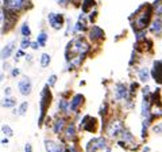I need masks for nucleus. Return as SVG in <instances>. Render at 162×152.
<instances>
[{"mask_svg":"<svg viewBox=\"0 0 162 152\" xmlns=\"http://www.w3.org/2000/svg\"><path fill=\"white\" fill-rule=\"evenodd\" d=\"M153 12H154V7H153V6L142 4V6L138 7V10L130 16V18L137 16V19H135L134 22H131V27L134 29L135 33L139 31V30H144V29L150 25V19H151Z\"/></svg>","mask_w":162,"mask_h":152,"instance_id":"f257e3e1","label":"nucleus"},{"mask_svg":"<svg viewBox=\"0 0 162 152\" xmlns=\"http://www.w3.org/2000/svg\"><path fill=\"white\" fill-rule=\"evenodd\" d=\"M51 92H50V86L46 84L43 87L42 92H41V114H39V120H38V126H42L43 121L46 117V111L49 109L50 103H51Z\"/></svg>","mask_w":162,"mask_h":152,"instance_id":"f03ea898","label":"nucleus"},{"mask_svg":"<svg viewBox=\"0 0 162 152\" xmlns=\"http://www.w3.org/2000/svg\"><path fill=\"white\" fill-rule=\"evenodd\" d=\"M28 7H31L30 0H3V4H1V8H6V10L16 12V14L19 11L27 10Z\"/></svg>","mask_w":162,"mask_h":152,"instance_id":"7ed1b4c3","label":"nucleus"},{"mask_svg":"<svg viewBox=\"0 0 162 152\" xmlns=\"http://www.w3.org/2000/svg\"><path fill=\"white\" fill-rule=\"evenodd\" d=\"M91 49L89 44L85 41L82 37H77L76 39H73V45H72V59L76 54H87Z\"/></svg>","mask_w":162,"mask_h":152,"instance_id":"20e7f679","label":"nucleus"},{"mask_svg":"<svg viewBox=\"0 0 162 152\" xmlns=\"http://www.w3.org/2000/svg\"><path fill=\"white\" fill-rule=\"evenodd\" d=\"M104 148H107V141H106V138H103V137L92 138L85 145V151L87 152H96V151H99V149H104Z\"/></svg>","mask_w":162,"mask_h":152,"instance_id":"39448f33","label":"nucleus"},{"mask_svg":"<svg viewBox=\"0 0 162 152\" xmlns=\"http://www.w3.org/2000/svg\"><path fill=\"white\" fill-rule=\"evenodd\" d=\"M113 96L116 101H123V99H128L130 98V90L126 84L123 83H118L115 84V90H113Z\"/></svg>","mask_w":162,"mask_h":152,"instance_id":"423d86ee","label":"nucleus"},{"mask_svg":"<svg viewBox=\"0 0 162 152\" xmlns=\"http://www.w3.org/2000/svg\"><path fill=\"white\" fill-rule=\"evenodd\" d=\"M106 38V34H104V30L99 26H92L89 29V39L92 42H101L103 39Z\"/></svg>","mask_w":162,"mask_h":152,"instance_id":"0eeeda50","label":"nucleus"},{"mask_svg":"<svg viewBox=\"0 0 162 152\" xmlns=\"http://www.w3.org/2000/svg\"><path fill=\"white\" fill-rule=\"evenodd\" d=\"M49 23L54 30H61L63 26V15L62 14H56V12H50L49 16Z\"/></svg>","mask_w":162,"mask_h":152,"instance_id":"6e6552de","label":"nucleus"},{"mask_svg":"<svg viewBox=\"0 0 162 152\" xmlns=\"http://www.w3.org/2000/svg\"><path fill=\"white\" fill-rule=\"evenodd\" d=\"M18 88L20 91V94L23 96H28L31 94V90H32V84H31V80L30 78L25 76V78H22L18 83Z\"/></svg>","mask_w":162,"mask_h":152,"instance_id":"1a4fd4ad","label":"nucleus"},{"mask_svg":"<svg viewBox=\"0 0 162 152\" xmlns=\"http://www.w3.org/2000/svg\"><path fill=\"white\" fill-rule=\"evenodd\" d=\"M151 76L157 83L162 84V60H157L153 64V69H151Z\"/></svg>","mask_w":162,"mask_h":152,"instance_id":"9d476101","label":"nucleus"},{"mask_svg":"<svg viewBox=\"0 0 162 152\" xmlns=\"http://www.w3.org/2000/svg\"><path fill=\"white\" fill-rule=\"evenodd\" d=\"M151 98H150V95H143V101H142V110H141V114L143 118H146V117H149L150 114H151Z\"/></svg>","mask_w":162,"mask_h":152,"instance_id":"9b49d317","label":"nucleus"},{"mask_svg":"<svg viewBox=\"0 0 162 152\" xmlns=\"http://www.w3.org/2000/svg\"><path fill=\"white\" fill-rule=\"evenodd\" d=\"M45 147L47 152H66V148L61 143H56L53 140H45Z\"/></svg>","mask_w":162,"mask_h":152,"instance_id":"f8f14e48","label":"nucleus"},{"mask_svg":"<svg viewBox=\"0 0 162 152\" xmlns=\"http://www.w3.org/2000/svg\"><path fill=\"white\" fill-rule=\"evenodd\" d=\"M82 128H84L85 132H89V133H95V132H97V128H99V125H97V120L89 116L88 120H87V122L82 125Z\"/></svg>","mask_w":162,"mask_h":152,"instance_id":"ddd939ff","label":"nucleus"},{"mask_svg":"<svg viewBox=\"0 0 162 152\" xmlns=\"http://www.w3.org/2000/svg\"><path fill=\"white\" fill-rule=\"evenodd\" d=\"M82 103H84V95H82V94H76V95L72 98L69 110H70V111H77L78 107H80Z\"/></svg>","mask_w":162,"mask_h":152,"instance_id":"4468645a","label":"nucleus"},{"mask_svg":"<svg viewBox=\"0 0 162 152\" xmlns=\"http://www.w3.org/2000/svg\"><path fill=\"white\" fill-rule=\"evenodd\" d=\"M161 31H162V16H157V18L150 23V33H153V34H159Z\"/></svg>","mask_w":162,"mask_h":152,"instance_id":"2eb2a0df","label":"nucleus"},{"mask_svg":"<svg viewBox=\"0 0 162 152\" xmlns=\"http://www.w3.org/2000/svg\"><path fill=\"white\" fill-rule=\"evenodd\" d=\"M14 49H15V42H14V41L8 42L7 45H6L3 49H1V60H6V59H8V57L12 54Z\"/></svg>","mask_w":162,"mask_h":152,"instance_id":"dca6fc26","label":"nucleus"},{"mask_svg":"<svg viewBox=\"0 0 162 152\" xmlns=\"http://www.w3.org/2000/svg\"><path fill=\"white\" fill-rule=\"evenodd\" d=\"M65 122H66V120L65 118H58V120H56V122H54V126H53V132L56 134H60L61 132H63V129H65Z\"/></svg>","mask_w":162,"mask_h":152,"instance_id":"f3484780","label":"nucleus"},{"mask_svg":"<svg viewBox=\"0 0 162 152\" xmlns=\"http://www.w3.org/2000/svg\"><path fill=\"white\" fill-rule=\"evenodd\" d=\"M65 138H66L68 141H72L74 138V136H76V128H74L73 122H70V124L66 126V129H65Z\"/></svg>","mask_w":162,"mask_h":152,"instance_id":"a211bd4d","label":"nucleus"},{"mask_svg":"<svg viewBox=\"0 0 162 152\" xmlns=\"http://www.w3.org/2000/svg\"><path fill=\"white\" fill-rule=\"evenodd\" d=\"M138 76H139V80L143 81V83H146V81L150 79V71H149L146 67H143L138 71Z\"/></svg>","mask_w":162,"mask_h":152,"instance_id":"6ab92c4d","label":"nucleus"},{"mask_svg":"<svg viewBox=\"0 0 162 152\" xmlns=\"http://www.w3.org/2000/svg\"><path fill=\"white\" fill-rule=\"evenodd\" d=\"M93 6H95V0H84V1H82V6H81V11H82L84 14H87V12H89V10H91Z\"/></svg>","mask_w":162,"mask_h":152,"instance_id":"aec40b11","label":"nucleus"},{"mask_svg":"<svg viewBox=\"0 0 162 152\" xmlns=\"http://www.w3.org/2000/svg\"><path fill=\"white\" fill-rule=\"evenodd\" d=\"M150 98H151V102L154 103V105H157V106H159V107L162 106V105H161V96H159V88L155 90V91L151 94Z\"/></svg>","mask_w":162,"mask_h":152,"instance_id":"412c9836","label":"nucleus"},{"mask_svg":"<svg viewBox=\"0 0 162 152\" xmlns=\"http://www.w3.org/2000/svg\"><path fill=\"white\" fill-rule=\"evenodd\" d=\"M69 106H70V103H68V101L65 98H61L60 102H58V109L61 110V111H68L69 110Z\"/></svg>","mask_w":162,"mask_h":152,"instance_id":"4be33fe9","label":"nucleus"},{"mask_svg":"<svg viewBox=\"0 0 162 152\" xmlns=\"http://www.w3.org/2000/svg\"><path fill=\"white\" fill-rule=\"evenodd\" d=\"M20 33H22V36H23V37H30V36H31V29H30V26H28L27 22H25V23L22 25Z\"/></svg>","mask_w":162,"mask_h":152,"instance_id":"5701e85b","label":"nucleus"},{"mask_svg":"<svg viewBox=\"0 0 162 152\" xmlns=\"http://www.w3.org/2000/svg\"><path fill=\"white\" fill-rule=\"evenodd\" d=\"M50 61H51V57H50V54L43 53L42 56H41V67H42V68H46V67H47V65L50 64Z\"/></svg>","mask_w":162,"mask_h":152,"instance_id":"b1692460","label":"nucleus"},{"mask_svg":"<svg viewBox=\"0 0 162 152\" xmlns=\"http://www.w3.org/2000/svg\"><path fill=\"white\" fill-rule=\"evenodd\" d=\"M39 42V45H41V48H43V46H46V42H47V34H46L45 31L39 33L38 36V39H37Z\"/></svg>","mask_w":162,"mask_h":152,"instance_id":"393cba45","label":"nucleus"},{"mask_svg":"<svg viewBox=\"0 0 162 152\" xmlns=\"http://www.w3.org/2000/svg\"><path fill=\"white\" fill-rule=\"evenodd\" d=\"M15 99L14 98H10V96H7V98L3 101V107H7V109H10V107H14L15 106Z\"/></svg>","mask_w":162,"mask_h":152,"instance_id":"a878e982","label":"nucleus"},{"mask_svg":"<svg viewBox=\"0 0 162 152\" xmlns=\"http://www.w3.org/2000/svg\"><path fill=\"white\" fill-rule=\"evenodd\" d=\"M27 109H28V102H22L18 109V116H25L27 113Z\"/></svg>","mask_w":162,"mask_h":152,"instance_id":"bb28decb","label":"nucleus"},{"mask_svg":"<svg viewBox=\"0 0 162 152\" xmlns=\"http://www.w3.org/2000/svg\"><path fill=\"white\" fill-rule=\"evenodd\" d=\"M31 46V41H30V37H23L20 42V49H27Z\"/></svg>","mask_w":162,"mask_h":152,"instance_id":"cd10ccee","label":"nucleus"},{"mask_svg":"<svg viewBox=\"0 0 162 152\" xmlns=\"http://www.w3.org/2000/svg\"><path fill=\"white\" fill-rule=\"evenodd\" d=\"M135 39H137V42L146 39V31H144V30H139V31H137L135 33Z\"/></svg>","mask_w":162,"mask_h":152,"instance_id":"c85d7f7f","label":"nucleus"},{"mask_svg":"<svg viewBox=\"0 0 162 152\" xmlns=\"http://www.w3.org/2000/svg\"><path fill=\"white\" fill-rule=\"evenodd\" d=\"M85 29H87V27H85L84 21H78L77 23H76V26H74L73 30H74V33H76V31H84Z\"/></svg>","mask_w":162,"mask_h":152,"instance_id":"c756f323","label":"nucleus"},{"mask_svg":"<svg viewBox=\"0 0 162 152\" xmlns=\"http://www.w3.org/2000/svg\"><path fill=\"white\" fill-rule=\"evenodd\" d=\"M107 111H108V105H107V103H103V105H101V107H100V110H99V114L101 116V118H103V120L106 118Z\"/></svg>","mask_w":162,"mask_h":152,"instance_id":"7c9ffc66","label":"nucleus"},{"mask_svg":"<svg viewBox=\"0 0 162 152\" xmlns=\"http://www.w3.org/2000/svg\"><path fill=\"white\" fill-rule=\"evenodd\" d=\"M1 132H3L4 134H7L8 137H10V136H12V134H14V132H12V129H11V128L8 126V125H3V126H1Z\"/></svg>","mask_w":162,"mask_h":152,"instance_id":"2f4dec72","label":"nucleus"},{"mask_svg":"<svg viewBox=\"0 0 162 152\" xmlns=\"http://www.w3.org/2000/svg\"><path fill=\"white\" fill-rule=\"evenodd\" d=\"M138 87H139V84H138L137 81H132V83H131V86H130V96H134V94L137 92Z\"/></svg>","mask_w":162,"mask_h":152,"instance_id":"473e14b6","label":"nucleus"},{"mask_svg":"<svg viewBox=\"0 0 162 152\" xmlns=\"http://www.w3.org/2000/svg\"><path fill=\"white\" fill-rule=\"evenodd\" d=\"M56 83H57V76L56 75H51V76L49 78V80H47V84H49L50 87H54Z\"/></svg>","mask_w":162,"mask_h":152,"instance_id":"72a5a7b5","label":"nucleus"},{"mask_svg":"<svg viewBox=\"0 0 162 152\" xmlns=\"http://www.w3.org/2000/svg\"><path fill=\"white\" fill-rule=\"evenodd\" d=\"M153 131H154V133H157V134H162V122L154 125V126H153Z\"/></svg>","mask_w":162,"mask_h":152,"instance_id":"f704fd0d","label":"nucleus"},{"mask_svg":"<svg viewBox=\"0 0 162 152\" xmlns=\"http://www.w3.org/2000/svg\"><path fill=\"white\" fill-rule=\"evenodd\" d=\"M154 14L157 15V16H162V4L154 8Z\"/></svg>","mask_w":162,"mask_h":152,"instance_id":"c9c22d12","label":"nucleus"},{"mask_svg":"<svg viewBox=\"0 0 162 152\" xmlns=\"http://www.w3.org/2000/svg\"><path fill=\"white\" fill-rule=\"evenodd\" d=\"M68 29H66V33H65V34H66V36H69V34H70V31H72V21L70 19H68Z\"/></svg>","mask_w":162,"mask_h":152,"instance_id":"e433bc0d","label":"nucleus"},{"mask_svg":"<svg viewBox=\"0 0 162 152\" xmlns=\"http://www.w3.org/2000/svg\"><path fill=\"white\" fill-rule=\"evenodd\" d=\"M69 1L70 0H57V3L60 4V6H62V7H66L68 4H69Z\"/></svg>","mask_w":162,"mask_h":152,"instance_id":"4c0bfd02","label":"nucleus"},{"mask_svg":"<svg viewBox=\"0 0 162 152\" xmlns=\"http://www.w3.org/2000/svg\"><path fill=\"white\" fill-rule=\"evenodd\" d=\"M22 56H25V52H23V49H20V50H18V52H16V54H15V60L20 59Z\"/></svg>","mask_w":162,"mask_h":152,"instance_id":"58836bf2","label":"nucleus"},{"mask_svg":"<svg viewBox=\"0 0 162 152\" xmlns=\"http://www.w3.org/2000/svg\"><path fill=\"white\" fill-rule=\"evenodd\" d=\"M142 92H143V95H150V87L144 86L143 88H142Z\"/></svg>","mask_w":162,"mask_h":152,"instance_id":"ea45409f","label":"nucleus"},{"mask_svg":"<svg viewBox=\"0 0 162 152\" xmlns=\"http://www.w3.org/2000/svg\"><path fill=\"white\" fill-rule=\"evenodd\" d=\"M96 16H97V11H93V12H91V15H89V21L93 22L96 19Z\"/></svg>","mask_w":162,"mask_h":152,"instance_id":"a19ab883","label":"nucleus"},{"mask_svg":"<svg viewBox=\"0 0 162 152\" xmlns=\"http://www.w3.org/2000/svg\"><path fill=\"white\" fill-rule=\"evenodd\" d=\"M25 152H32V147L30 143H27V144L25 145Z\"/></svg>","mask_w":162,"mask_h":152,"instance_id":"79ce46f5","label":"nucleus"},{"mask_svg":"<svg viewBox=\"0 0 162 152\" xmlns=\"http://www.w3.org/2000/svg\"><path fill=\"white\" fill-rule=\"evenodd\" d=\"M19 74H20V71H19L18 68H14V69H12V72H11V75H12L14 78H16V76H18Z\"/></svg>","mask_w":162,"mask_h":152,"instance_id":"37998d69","label":"nucleus"},{"mask_svg":"<svg viewBox=\"0 0 162 152\" xmlns=\"http://www.w3.org/2000/svg\"><path fill=\"white\" fill-rule=\"evenodd\" d=\"M31 48H32V49H38V48H41V45H39V42H38V41H37V42H31Z\"/></svg>","mask_w":162,"mask_h":152,"instance_id":"c03bdc74","label":"nucleus"},{"mask_svg":"<svg viewBox=\"0 0 162 152\" xmlns=\"http://www.w3.org/2000/svg\"><path fill=\"white\" fill-rule=\"evenodd\" d=\"M161 4H162V0H155V1H154V3H153V7H158V6H161Z\"/></svg>","mask_w":162,"mask_h":152,"instance_id":"a18cd8bd","label":"nucleus"},{"mask_svg":"<svg viewBox=\"0 0 162 152\" xmlns=\"http://www.w3.org/2000/svg\"><path fill=\"white\" fill-rule=\"evenodd\" d=\"M66 152H77V149L74 148V147H72V145H69L66 148Z\"/></svg>","mask_w":162,"mask_h":152,"instance_id":"49530a36","label":"nucleus"},{"mask_svg":"<svg viewBox=\"0 0 162 152\" xmlns=\"http://www.w3.org/2000/svg\"><path fill=\"white\" fill-rule=\"evenodd\" d=\"M4 94H6V95H10V94H11V88H10V87L4 88Z\"/></svg>","mask_w":162,"mask_h":152,"instance_id":"de8ad7c7","label":"nucleus"},{"mask_svg":"<svg viewBox=\"0 0 162 152\" xmlns=\"http://www.w3.org/2000/svg\"><path fill=\"white\" fill-rule=\"evenodd\" d=\"M1 144H8V138H3V140H1Z\"/></svg>","mask_w":162,"mask_h":152,"instance_id":"09e8293b","label":"nucleus"},{"mask_svg":"<svg viewBox=\"0 0 162 152\" xmlns=\"http://www.w3.org/2000/svg\"><path fill=\"white\" fill-rule=\"evenodd\" d=\"M143 152H150V148L149 147H143Z\"/></svg>","mask_w":162,"mask_h":152,"instance_id":"8fccbe9b","label":"nucleus"},{"mask_svg":"<svg viewBox=\"0 0 162 152\" xmlns=\"http://www.w3.org/2000/svg\"><path fill=\"white\" fill-rule=\"evenodd\" d=\"M70 1H72V3H74V4H76V6H77V4H78V1H80V0H70Z\"/></svg>","mask_w":162,"mask_h":152,"instance_id":"3c124183","label":"nucleus"}]
</instances>
